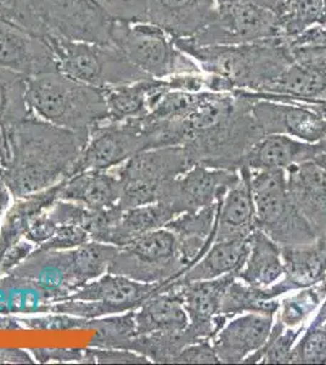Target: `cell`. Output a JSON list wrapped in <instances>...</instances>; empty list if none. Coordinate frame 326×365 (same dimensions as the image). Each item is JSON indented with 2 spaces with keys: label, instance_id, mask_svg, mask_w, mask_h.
<instances>
[{
  "label": "cell",
  "instance_id": "1",
  "mask_svg": "<svg viewBox=\"0 0 326 365\" xmlns=\"http://www.w3.org/2000/svg\"><path fill=\"white\" fill-rule=\"evenodd\" d=\"M9 154L1 178L13 195H32L72 175L86 141L68 129L29 116L6 130Z\"/></svg>",
  "mask_w": 326,
  "mask_h": 365
},
{
  "label": "cell",
  "instance_id": "2",
  "mask_svg": "<svg viewBox=\"0 0 326 365\" xmlns=\"http://www.w3.org/2000/svg\"><path fill=\"white\" fill-rule=\"evenodd\" d=\"M173 42L203 72L218 79L222 93H265L293 60L291 46L282 37L238 46H196L184 39Z\"/></svg>",
  "mask_w": 326,
  "mask_h": 365
},
{
  "label": "cell",
  "instance_id": "3",
  "mask_svg": "<svg viewBox=\"0 0 326 365\" xmlns=\"http://www.w3.org/2000/svg\"><path fill=\"white\" fill-rule=\"evenodd\" d=\"M27 103L34 116L78 134L86 143L91 130L108 117L103 89L58 71L29 77Z\"/></svg>",
  "mask_w": 326,
  "mask_h": 365
},
{
  "label": "cell",
  "instance_id": "4",
  "mask_svg": "<svg viewBox=\"0 0 326 365\" xmlns=\"http://www.w3.org/2000/svg\"><path fill=\"white\" fill-rule=\"evenodd\" d=\"M48 44L58 72L88 86L106 89L150 78L113 43L82 42L53 36Z\"/></svg>",
  "mask_w": 326,
  "mask_h": 365
},
{
  "label": "cell",
  "instance_id": "5",
  "mask_svg": "<svg viewBox=\"0 0 326 365\" xmlns=\"http://www.w3.org/2000/svg\"><path fill=\"white\" fill-rule=\"evenodd\" d=\"M263 137L252 115L251 100L241 98L234 113L215 125L191 133L183 148L194 165L239 170L246 153Z\"/></svg>",
  "mask_w": 326,
  "mask_h": 365
},
{
  "label": "cell",
  "instance_id": "6",
  "mask_svg": "<svg viewBox=\"0 0 326 365\" xmlns=\"http://www.w3.org/2000/svg\"><path fill=\"white\" fill-rule=\"evenodd\" d=\"M251 189L257 229L277 245H306L317 239L290 197L285 170H251Z\"/></svg>",
  "mask_w": 326,
  "mask_h": 365
},
{
  "label": "cell",
  "instance_id": "7",
  "mask_svg": "<svg viewBox=\"0 0 326 365\" xmlns=\"http://www.w3.org/2000/svg\"><path fill=\"white\" fill-rule=\"evenodd\" d=\"M194 166L183 146L145 150L113 168L122 187V210L158 202L168 184Z\"/></svg>",
  "mask_w": 326,
  "mask_h": 365
},
{
  "label": "cell",
  "instance_id": "8",
  "mask_svg": "<svg viewBox=\"0 0 326 365\" xmlns=\"http://www.w3.org/2000/svg\"><path fill=\"white\" fill-rule=\"evenodd\" d=\"M110 38L129 61L150 78L203 72L190 56L178 49L163 29L150 22H112Z\"/></svg>",
  "mask_w": 326,
  "mask_h": 365
},
{
  "label": "cell",
  "instance_id": "9",
  "mask_svg": "<svg viewBox=\"0 0 326 365\" xmlns=\"http://www.w3.org/2000/svg\"><path fill=\"white\" fill-rule=\"evenodd\" d=\"M185 270L175 234L161 228L118 247L108 273L136 282L165 284L179 278Z\"/></svg>",
  "mask_w": 326,
  "mask_h": 365
},
{
  "label": "cell",
  "instance_id": "10",
  "mask_svg": "<svg viewBox=\"0 0 326 365\" xmlns=\"http://www.w3.org/2000/svg\"><path fill=\"white\" fill-rule=\"evenodd\" d=\"M213 21L193 38L196 46H238L281 37L279 14L253 0H215Z\"/></svg>",
  "mask_w": 326,
  "mask_h": 365
},
{
  "label": "cell",
  "instance_id": "11",
  "mask_svg": "<svg viewBox=\"0 0 326 365\" xmlns=\"http://www.w3.org/2000/svg\"><path fill=\"white\" fill-rule=\"evenodd\" d=\"M141 118L103 120L89 134L72 175L84 170H111L145 151Z\"/></svg>",
  "mask_w": 326,
  "mask_h": 365
},
{
  "label": "cell",
  "instance_id": "12",
  "mask_svg": "<svg viewBox=\"0 0 326 365\" xmlns=\"http://www.w3.org/2000/svg\"><path fill=\"white\" fill-rule=\"evenodd\" d=\"M31 1L54 36L82 42H111L112 21L91 0Z\"/></svg>",
  "mask_w": 326,
  "mask_h": 365
},
{
  "label": "cell",
  "instance_id": "13",
  "mask_svg": "<svg viewBox=\"0 0 326 365\" xmlns=\"http://www.w3.org/2000/svg\"><path fill=\"white\" fill-rule=\"evenodd\" d=\"M239 180V170H219L196 163L168 184L160 201L179 216L184 212L217 204Z\"/></svg>",
  "mask_w": 326,
  "mask_h": 365
},
{
  "label": "cell",
  "instance_id": "14",
  "mask_svg": "<svg viewBox=\"0 0 326 365\" xmlns=\"http://www.w3.org/2000/svg\"><path fill=\"white\" fill-rule=\"evenodd\" d=\"M162 287L163 284H148L118 274L105 273L77 289L67 299L89 302L93 317L98 319L136 311L150 296L161 291Z\"/></svg>",
  "mask_w": 326,
  "mask_h": 365
},
{
  "label": "cell",
  "instance_id": "15",
  "mask_svg": "<svg viewBox=\"0 0 326 365\" xmlns=\"http://www.w3.org/2000/svg\"><path fill=\"white\" fill-rule=\"evenodd\" d=\"M235 279L231 273L210 280L165 282L161 291H172L180 299L189 317L186 331L195 341L213 340L217 335L213 320L220 313L224 292Z\"/></svg>",
  "mask_w": 326,
  "mask_h": 365
},
{
  "label": "cell",
  "instance_id": "16",
  "mask_svg": "<svg viewBox=\"0 0 326 365\" xmlns=\"http://www.w3.org/2000/svg\"><path fill=\"white\" fill-rule=\"evenodd\" d=\"M34 284L54 303L72 295L77 289L73 251L34 250L25 262L11 272Z\"/></svg>",
  "mask_w": 326,
  "mask_h": 365
},
{
  "label": "cell",
  "instance_id": "17",
  "mask_svg": "<svg viewBox=\"0 0 326 365\" xmlns=\"http://www.w3.org/2000/svg\"><path fill=\"white\" fill-rule=\"evenodd\" d=\"M248 100L263 135L285 134L307 143L326 139V120L308 108L269 100Z\"/></svg>",
  "mask_w": 326,
  "mask_h": 365
},
{
  "label": "cell",
  "instance_id": "18",
  "mask_svg": "<svg viewBox=\"0 0 326 365\" xmlns=\"http://www.w3.org/2000/svg\"><path fill=\"white\" fill-rule=\"evenodd\" d=\"M0 68L34 76L56 72L58 66L49 44L0 17Z\"/></svg>",
  "mask_w": 326,
  "mask_h": 365
},
{
  "label": "cell",
  "instance_id": "19",
  "mask_svg": "<svg viewBox=\"0 0 326 365\" xmlns=\"http://www.w3.org/2000/svg\"><path fill=\"white\" fill-rule=\"evenodd\" d=\"M293 60L265 94L326 99V48H293Z\"/></svg>",
  "mask_w": 326,
  "mask_h": 365
},
{
  "label": "cell",
  "instance_id": "20",
  "mask_svg": "<svg viewBox=\"0 0 326 365\" xmlns=\"http://www.w3.org/2000/svg\"><path fill=\"white\" fill-rule=\"evenodd\" d=\"M275 316L245 313L228 320L212 344L220 364H238L260 351L268 341Z\"/></svg>",
  "mask_w": 326,
  "mask_h": 365
},
{
  "label": "cell",
  "instance_id": "21",
  "mask_svg": "<svg viewBox=\"0 0 326 365\" xmlns=\"http://www.w3.org/2000/svg\"><path fill=\"white\" fill-rule=\"evenodd\" d=\"M293 205L317 237L326 235V172L314 161L295 163L285 170Z\"/></svg>",
  "mask_w": 326,
  "mask_h": 365
},
{
  "label": "cell",
  "instance_id": "22",
  "mask_svg": "<svg viewBox=\"0 0 326 365\" xmlns=\"http://www.w3.org/2000/svg\"><path fill=\"white\" fill-rule=\"evenodd\" d=\"M148 22L158 26L173 41L188 39L210 25L215 0H146Z\"/></svg>",
  "mask_w": 326,
  "mask_h": 365
},
{
  "label": "cell",
  "instance_id": "23",
  "mask_svg": "<svg viewBox=\"0 0 326 365\" xmlns=\"http://www.w3.org/2000/svg\"><path fill=\"white\" fill-rule=\"evenodd\" d=\"M240 180L219 200L215 241L248 239L257 229L251 189V170L241 168Z\"/></svg>",
  "mask_w": 326,
  "mask_h": 365
},
{
  "label": "cell",
  "instance_id": "24",
  "mask_svg": "<svg viewBox=\"0 0 326 365\" xmlns=\"http://www.w3.org/2000/svg\"><path fill=\"white\" fill-rule=\"evenodd\" d=\"M317 153L318 141L307 143L285 134H269L251 146L245 155L241 168L286 170L295 163L312 161Z\"/></svg>",
  "mask_w": 326,
  "mask_h": 365
},
{
  "label": "cell",
  "instance_id": "25",
  "mask_svg": "<svg viewBox=\"0 0 326 365\" xmlns=\"http://www.w3.org/2000/svg\"><path fill=\"white\" fill-rule=\"evenodd\" d=\"M121 192L120 179L113 170H84L62 182L58 197L91 210H103L118 204Z\"/></svg>",
  "mask_w": 326,
  "mask_h": 365
},
{
  "label": "cell",
  "instance_id": "26",
  "mask_svg": "<svg viewBox=\"0 0 326 365\" xmlns=\"http://www.w3.org/2000/svg\"><path fill=\"white\" fill-rule=\"evenodd\" d=\"M167 91L170 89L165 79L155 78L106 88L103 91L108 105V120L121 122L146 116L157 99Z\"/></svg>",
  "mask_w": 326,
  "mask_h": 365
},
{
  "label": "cell",
  "instance_id": "27",
  "mask_svg": "<svg viewBox=\"0 0 326 365\" xmlns=\"http://www.w3.org/2000/svg\"><path fill=\"white\" fill-rule=\"evenodd\" d=\"M292 291L282 278L268 287H252L235 279L224 292L219 314H223L228 319L245 313L275 316L280 297Z\"/></svg>",
  "mask_w": 326,
  "mask_h": 365
},
{
  "label": "cell",
  "instance_id": "28",
  "mask_svg": "<svg viewBox=\"0 0 326 365\" xmlns=\"http://www.w3.org/2000/svg\"><path fill=\"white\" fill-rule=\"evenodd\" d=\"M245 284L268 287L284 277L281 247L265 232L256 229L250 235L248 257L235 274Z\"/></svg>",
  "mask_w": 326,
  "mask_h": 365
},
{
  "label": "cell",
  "instance_id": "29",
  "mask_svg": "<svg viewBox=\"0 0 326 365\" xmlns=\"http://www.w3.org/2000/svg\"><path fill=\"white\" fill-rule=\"evenodd\" d=\"M284 277L291 291L310 287L326 277V235L310 244L281 247Z\"/></svg>",
  "mask_w": 326,
  "mask_h": 365
},
{
  "label": "cell",
  "instance_id": "30",
  "mask_svg": "<svg viewBox=\"0 0 326 365\" xmlns=\"http://www.w3.org/2000/svg\"><path fill=\"white\" fill-rule=\"evenodd\" d=\"M62 182L32 195L15 199L14 204L10 205L0 220V261L11 246L25 237L29 220L48 211L58 200Z\"/></svg>",
  "mask_w": 326,
  "mask_h": 365
},
{
  "label": "cell",
  "instance_id": "31",
  "mask_svg": "<svg viewBox=\"0 0 326 365\" xmlns=\"http://www.w3.org/2000/svg\"><path fill=\"white\" fill-rule=\"evenodd\" d=\"M248 244L250 237L215 241L198 263H195L179 278L170 282L183 284L196 280H210L227 274H236L244 266L245 259L248 257Z\"/></svg>",
  "mask_w": 326,
  "mask_h": 365
},
{
  "label": "cell",
  "instance_id": "32",
  "mask_svg": "<svg viewBox=\"0 0 326 365\" xmlns=\"http://www.w3.org/2000/svg\"><path fill=\"white\" fill-rule=\"evenodd\" d=\"M188 325L185 308L172 291H158L136 309V335L182 331Z\"/></svg>",
  "mask_w": 326,
  "mask_h": 365
},
{
  "label": "cell",
  "instance_id": "33",
  "mask_svg": "<svg viewBox=\"0 0 326 365\" xmlns=\"http://www.w3.org/2000/svg\"><path fill=\"white\" fill-rule=\"evenodd\" d=\"M174 217H177L175 212L162 201L124 210L118 223L108 232L105 244L122 247L146 232L165 228Z\"/></svg>",
  "mask_w": 326,
  "mask_h": 365
},
{
  "label": "cell",
  "instance_id": "34",
  "mask_svg": "<svg viewBox=\"0 0 326 365\" xmlns=\"http://www.w3.org/2000/svg\"><path fill=\"white\" fill-rule=\"evenodd\" d=\"M27 76L15 71L0 68V128H11L32 113L27 103Z\"/></svg>",
  "mask_w": 326,
  "mask_h": 365
},
{
  "label": "cell",
  "instance_id": "35",
  "mask_svg": "<svg viewBox=\"0 0 326 365\" xmlns=\"http://www.w3.org/2000/svg\"><path fill=\"white\" fill-rule=\"evenodd\" d=\"M198 342L186 331H162L136 335L129 344L131 351L148 358L151 363H174L186 346Z\"/></svg>",
  "mask_w": 326,
  "mask_h": 365
},
{
  "label": "cell",
  "instance_id": "36",
  "mask_svg": "<svg viewBox=\"0 0 326 365\" xmlns=\"http://www.w3.org/2000/svg\"><path fill=\"white\" fill-rule=\"evenodd\" d=\"M284 299H280L275 319L279 320L285 328H297L308 324L310 317L318 311L326 297V277L320 282L310 287L298 289Z\"/></svg>",
  "mask_w": 326,
  "mask_h": 365
},
{
  "label": "cell",
  "instance_id": "37",
  "mask_svg": "<svg viewBox=\"0 0 326 365\" xmlns=\"http://www.w3.org/2000/svg\"><path fill=\"white\" fill-rule=\"evenodd\" d=\"M307 324L297 328H285L279 320L274 319L267 344L257 352L248 356L245 364H290L292 363V351L298 337L306 330Z\"/></svg>",
  "mask_w": 326,
  "mask_h": 365
},
{
  "label": "cell",
  "instance_id": "38",
  "mask_svg": "<svg viewBox=\"0 0 326 365\" xmlns=\"http://www.w3.org/2000/svg\"><path fill=\"white\" fill-rule=\"evenodd\" d=\"M91 329L96 330V335L89 347L128 349L136 336V311L94 319Z\"/></svg>",
  "mask_w": 326,
  "mask_h": 365
},
{
  "label": "cell",
  "instance_id": "39",
  "mask_svg": "<svg viewBox=\"0 0 326 365\" xmlns=\"http://www.w3.org/2000/svg\"><path fill=\"white\" fill-rule=\"evenodd\" d=\"M72 251L76 279L79 289L87 282L108 273L118 247L100 241L91 240Z\"/></svg>",
  "mask_w": 326,
  "mask_h": 365
},
{
  "label": "cell",
  "instance_id": "40",
  "mask_svg": "<svg viewBox=\"0 0 326 365\" xmlns=\"http://www.w3.org/2000/svg\"><path fill=\"white\" fill-rule=\"evenodd\" d=\"M322 11V0H286L279 15L281 37L291 41L319 25Z\"/></svg>",
  "mask_w": 326,
  "mask_h": 365
},
{
  "label": "cell",
  "instance_id": "41",
  "mask_svg": "<svg viewBox=\"0 0 326 365\" xmlns=\"http://www.w3.org/2000/svg\"><path fill=\"white\" fill-rule=\"evenodd\" d=\"M0 17L46 43L54 36L31 0H0Z\"/></svg>",
  "mask_w": 326,
  "mask_h": 365
},
{
  "label": "cell",
  "instance_id": "42",
  "mask_svg": "<svg viewBox=\"0 0 326 365\" xmlns=\"http://www.w3.org/2000/svg\"><path fill=\"white\" fill-rule=\"evenodd\" d=\"M293 364H326V322L307 325L292 351Z\"/></svg>",
  "mask_w": 326,
  "mask_h": 365
},
{
  "label": "cell",
  "instance_id": "43",
  "mask_svg": "<svg viewBox=\"0 0 326 365\" xmlns=\"http://www.w3.org/2000/svg\"><path fill=\"white\" fill-rule=\"evenodd\" d=\"M19 318L25 330L36 331H70L91 329L94 320L84 319L63 313H39L19 316Z\"/></svg>",
  "mask_w": 326,
  "mask_h": 365
},
{
  "label": "cell",
  "instance_id": "44",
  "mask_svg": "<svg viewBox=\"0 0 326 365\" xmlns=\"http://www.w3.org/2000/svg\"><path fill=\"white\" fill-rule=\"evenodd\" d=\"M112 22H148L146 0H91Z\"/></svg>",
  "mask_w": 326,
  "mask_h": 365
},
{
  "label": "cell",
  "instance_id": "45",
  "mask_svg": "<svg viewBox=\"0 0 326 365\" xmlns=\"http://www.w3.org/2000/svg\"><path fill=\"white\" fill-rule=\"evenodd\" d=\"M94 211L96 210L86 207L77 202L56 200L54 205L48 210V215L58 225H77L88 232Z\"/></svg>",
  "mask_w": 326,
  "mask_h": 365
},
{
  "label": "cell",
  "instance_id": "46",
  "mask_svg": "<svg viewBox=\"0 0 326 365\" xmlns=\"http://www.w3.org/2000/svg\"><path fill=\"white\" fill-rule=\"evenodd\" d=\"M151 361L131 349H86L84 364H148Z\"/></svg>",
  "mask_w": 326,
  "mask_h": 365
},
{
  "label": "cell",
  "instance_id": "47",
  "mask_svg": "<svg viewBox=\"0 0 326 365\" xmlns=\"http://www.w3.org/2000/svg\"><path fill=\"white\" fill-rule=\"evenodd\" d=\"M91 241L89 232L77 225H58L54 235L36 249L44 251H67L77 249Z\"/></svg>",
  "mask_w": 326,
  "mask_h": 365
},
{
  "label": "cell",
  "instance_id": "48",
  "mask_svg": "<svg viewBox=\"0 0 326 365\" xmlns=\"http://www.w3.org/2000/svg\"><path fill=\"white\" fill-rule=\"evenodd\" d=\"M178 364H220L212 340H200L186 346L175 358Z\"/></svg>",
  "mask_w": 326,
  "mask_h": 365
},
{
  "label": "cell",
  "instance_id": "49",
  "mask_svg": "<svg viewBox=\"0 0 326 365\" xmlns=\"http://www.w3.org/2000/svg\"><path fill=\"white\" fill-rule=\"evenodd\" d=\"M29 352L37 363H78L84 364L86 349H32Z\"/></svg>",
  "mask_w": 326,
  "mask_h": 365
},
{
  "label": "cell",
  "instance_id": "50",
  "mask_svg": "<svg viewBox=\"0 0 326 365\" xmlns=\"http://www.w3.org/2000/svg\"><path fill=\"white\" fill-rule=\"evenodd\" d=\"M58 229L55 220L48 215V211L34 217L29 220V228L26 230L25 239L34 245L41 246L54 235Z\"/></svg>",
  "mask_w": 326,
  "mask_h": 365
},
{
  "label": "cell",
  "instance_id": "51",
  "mask_svg": "<svg viewBox=\"0 0 326 365\" xmlns=\"http://www.w3.org/2000/svg\"><path fill=\"white\" fill-rule=\"evenodd\" d=\"M36 247L37 246L26 240L25 237L11 246L4 253V256L0 261V277L11 273L15 268L20 266L22 262H25L29 258V255L34 252Z\"/></svg>",
  "mask_w": 326,
  "mask_h": 365
},
{
  "label": "cell",
  "instance_id": "52",
  "mask_svg": "<svg viewBox=\"0 0 326 365\" xmlns=\"http://www.w3.org/2000/svg\"><path fill=\"white\" fill-rule=\"evenodd\" d=\"M287 42L293 48H310V46L326 48V26H313Z\"/></svg>",
  "mask_w": 326,
  "mask_h": 365
},
{
  "label": "cell",
  "instance_id": "53",
  "mask_svg": "<svg viewBox=\"0 0 326 365\" xmlns=\"http://www.w3.org/2000/svg\"><path fill=\"white\" fill-rule=\"evenodd\" d=\"M0 363L4 364H32L36 363L31 352L20 349H0Z\"/></svg>",
  "mask_w": 326,
  "mask_h": 365
},
{
  "label": "cell",
  "instance_id": "54",
  "mask_svg": "<svg viewBox=\"0 0 326 365\" xmlns=\"http://www.w3.org/2000/svg\"><path fill=\"white\" fill-rule=\"evenodd\" d=\"M17 330H25L19 316L0 313V331H17Z\"/></svg>",
  "mask_w": 326,
  "mask_h": 365
},
{
  "label": "cell",
  "instance_id": "55",
  "mask_svg": "<svg viewBox=\"0 0 326 365\" xmlns=\"http://www.w3.org/2000/svg\"><path fill=\"white\" fill-rule=\"evenodd\" d=\"M11 200H13V195L3 178L0 177V217H3L5 212L8 211V208L11 205Z\"/></svg>",
  "mask_w": 326,
  "mask_h": 365
},
{
  "label": "cell",
  "instance_id": "56",
  "mask_svg": "<svg viewBox=\"0 0 326 365\" xmlns=\"http://www.w3.org/2000/svg\"><path fill=\"white\" fill-rule=\"evenodd\" d=\"M312 161L318 163L319 166L326 172V139L318 141V153L314 156Z\"/></svg>",
  "mask_w": 326,
  "mask_h": 365
},
{
  "label": "cell",
  "instance_id": "57",
  "mask_svg": "<svg viewBox=\"0 0 326 365\" xmlns=\"http://www.w3.org/2000/svg\"><path fill=\"white\" fill-rule=\"evenodd\" d=\"M324 322H326V297L320 304V307L318 308L313 319L310 320L307 325H319V324L324 323Z\"/></svg>",
  "mask_w": 326,
  "mask_h": 365
},
{
  "label": "cell",
  "instance_id": "58",
  "mask_svg": "<svg viewBox=\"0 0 326 365\" xmlns=\"http://www.w3.org/2000/svg\"><path fill=\"white\" fill-rule=\"evenodd\" d=\"M319 25L326 26V0H322V19Z\"/></svg>",
  "mask_w": 326,
  "mask_h": 365
},
{
  "label": "cell",
  "instance_id": "59",
  "mask_svg": "<svg viewBox=\"0 0 326 365\" xmlns=\"http://www.w3.org/2000/svg\"><path fill=\"white\" fill-rule=\"evenodd\" d=\"M284 1H286V0H284Z\"/></svg>",
  "mask_w": 326,
  "mask_h": 365
}]
</instances>
